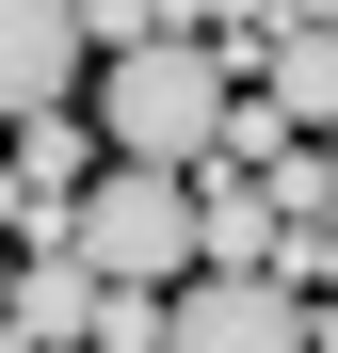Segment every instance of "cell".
<instances>
[{"label": "cell", "instance_id": "obj_6", "mask_svg": "<svg viewBox=\"0 0 338 353\" xmlns=\"http://www.w3.org/2000/svg\"><path fill=\"white\" fill-rule=\"evenodd\" d=\"M194 209H209V273H274V176L194 161Z\"/></svg>", "mask_w": 338, "mask_h": 353}, {"label": "cell", "instance_id": "obj_1", "mask_svg": "<svg viewBox=\"0 0 338 353\" xmlns=\"http://www.w3.org/2000/svg\"><path fill=\"white\" fill-rule=\"evenodd\" d=\"M225 97H242V65H225L209 32H145V48H113V65H97V145L194 176V161L225 145Z\"/></svg>", "mask_w": 338, "mask_h": 353}, {"label": "cell", "instance_id": "obj_5", "mask_svg": "<svg viewBox=\"0 0 338 353\" xmlns=\"http://www.w3.org/2000/svg\"><path fill=\"white\" fill-rule=\"evenodd\" d=\"M17 337L32 353H97V257L81 241H17Z\"/></svg>", "mask_w": 338, "mask_h": 353}, {"label": "cell", "instance_id": "obj_11", "mask_svg": "<svg viewBox=\"0 0 338 353\" xmlns=\"http://www.w3.org/2000/svg\"><path fill=\"white\" fill-rule=\"evenodd\" d=\"M322 161H338V129H322Z\"/></svg>", "mask_w": 338, "mask_h": 353}, {"label": "cell", "instance_id": "obj_9", "mask_svg": "<svg viewBox=\"0 0 338 353\" xmlns=\"http://www.w3.org/2000/svg\"><path fill=\"white\" fill-rule=\"evenodd\" d=\"M0 321H17V241H0Z\"/></svg>", "mask_w": 338, "mask_h": 353}, {"label": "cell", "instance_id": "obj_7", "mask_svg": "<svg viewBox=\"0 0 338 353\" xmlns=\"http://www.w3.org/2000/svg\"><path fill=\"white\" fill-rule=\"evenodd\" d=\"M258 97L290 112V129H338V32H306V17H290V32L258 48Z\"/></svg>", "mask_w": 338, "mask_h": 353}, {"label": "cell", "instance_id": "obj_2", "mask_svg": "<svg viewBox=\"0 0 338 353\" xmlns=\"http://www.w3.org/2000/svg\"><path fill=\"white\" fill-rule=\"evenodd\" d=\"M65 241H81L113 289H178V273H209V209H194L178 161H97L81 209H65Z\"/></svg>", "mask_w": 338, "mask_h": 353}, {"label": "cell", "instance_id": "obj_4", "mask_svg": "<svg viewBox=\"0 0 338 353\" xmlns=\"http://www.w3.org/2000/svg\"><path fill=\"white\" fill-rule=\"evenodd\" d=\"M81 97V0H0V129Z\"/></svg>", "mask_w": 338, "mask_h": 353}, {"label": "cell", "instance_id": "obj_10", "mask_svg": "<svg viewBox=\"0 0 338 353\" xmlns=\"http://www.w3.org/2000/svg\"><path fill=\"white\" fill-rule=\"evenodd\" d=\"M0 353H32V337H17V321H0Z\"/></svg>", "mask_w": 338, "mask_h": 353}, {"label": "cell", "instance_id": "obj_3", "mask_svg": "<svg viewBox=\"0 0 338 353\" xmlns=\"http://www.w3.org/2000/svg\"><path fill=\"white\" fill-rule=\"evenodd\" d=\"M161 353H322L290 273H178L161 289Z\"/></svg>", "mask_w": 338, "mask_h": 353}, {"label": "cell", "instance_id": "obj_8", "mask_svg": "<svg viewBox=\"0 0 338 353\" xmlns=\"http://www.w3.org/2000/svg\"><path fill=\"white\" fill-rule=\"evenodd\" d=\"M274 17H306V32H338V0H274Z\"/></svg>", "mask_w": 338, "mask_h": 353}]
</instances>
